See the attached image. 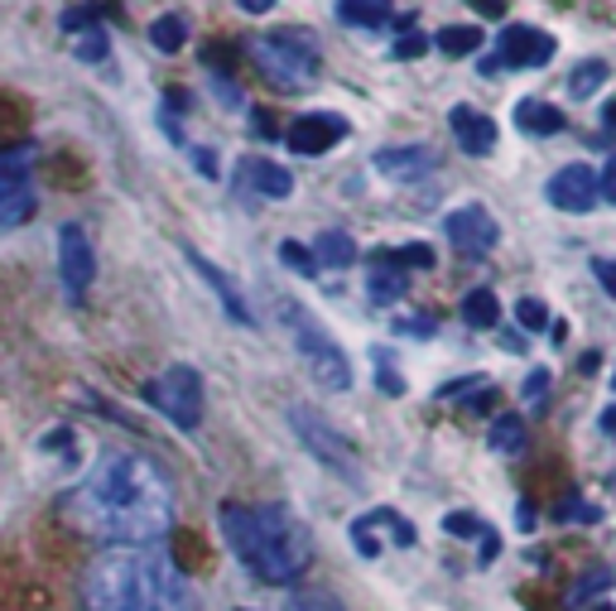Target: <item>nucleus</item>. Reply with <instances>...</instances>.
Here are the masks:
<instances>
[{
  "label": "nucleus",
  "instance_id": "nucleus-1",
  "mask_svg": "<svg viewBox=\"0 0 616 611\" xmlns=\"http://www.w3.org/2000/svg\"><path fill=\"white\" fill-rule=\"evenodd\" d=\"M58 515L97 544H159L173 530L179 497L169 472L140 453H101L78 487L63 491Z\"/></svg>",
  "mask_w": 616,
  "mask_h": 611
},
{
  "label": "nucleus",
  "instance_id": "nucleus-2",
  "mask_svg": "<svg viewBox=\"0 0 616 611\" xmlns=\"http://www.w3.org/2000/svg\"><path fill=\"white\" fill-rule=\"evenodd\" d=\"M82 611H198V598L155 544H111L82 569Z\"/></svg>",
  "mask_w": 616,
  "mask_h": 611
},
{
  "label": "nucleus",
  "instance_id": "nucleus-3",
  "mask_svg": "<svg viewBox=\"0 0 616 611\" xmlns=\"http://www.w3.org/2000/svg\"><path fill=\"white\" fill-rule=\"evenodd\" d=\"M227 549L237 554L246 573H256L270 588H289L299 583L314 563V534L304 520L280 501H260V505H241L227 501L217 511Z\"/></svg>",
  "mask_w": 616,
  "mask_h": 611
},
{
  "label": "nucleus",
  "instance_id": "nucleus-4",
  "mask_svg": "<svg viewBox=\"0 0 616 611\" xmlns=\"http://www.w3.org/2000/svg\"><path fill=\"white\" fill-rule=\"evenodd\" d=\"M280 318H285V328H289V342H295V352L308 361V371L318 375L328 390H351V361L347 352L332 342V332L318 323L314 313L304 309V303H280Z\"/></svg>",
  "mask_w": 616,
  "mask_h": 611
},
{
  "label": "nucleus",
  "instance_id": "nucleus-5",
  "mask_svg": "<svg viewBox=\"0 0 616 611\" xmlns=\"http://www.w3.org/2000/svg\"><path fill=\"white\" fill-rule=\"evenodd\" d=\"M251 58L275 87H285V92H304V87H314V78H318V43L308 39V29H275V34H260L251 43Z\"/></svg>",
  "mask_w": 616,
  "mask_h": 611
},
{
  "label": "nucleus",
  "instance_id": "nucleus-6",
  "mask_svg": "<svg viewBox=\"0 0 616 611\" xmlns=\"http://www.w3.org/2000/svg\"><path fill=\"white\" fill-rule=\"evenodd\" d=\"M289 429L299 433V443H304L308 453H314L332 477H342L347 487H361V482H366L361 458H357V443H351L347 433H337L328 419L314 410V404H304V400L289 404Z\"/></svg>",
  "mask_w": 616,
  "mask_h": 611
},
{
  "label": "nucleus",
  "instance_id": "nucleus-7",
  "mask_svg": "<svg viewBox=\"0 0 616 611\" xmlns=\"http://www.w3.org/2000/svg\"><path fill=\"white\" fill-rule=\"evenodd\" d=\"M145 400H150L173 429L193 433L202 424V404H208V390H202V375L193 367H169L165 375H155V381L145 385Z\"/></svg>",
  "mask_w": 616,
  "mask_h": 611
},
{
  "label": "nucleus",
  "instance_id": "nucleus-8",
  "mask_svg": "<svg viewBox=\"0 0 616 611\" xmlns=\"http://www.w3.org/2000/svg\"><path fill=\"white\" fill-rule=\"evenodd\" d=\"M34 217V173H29V144L0 150V231Z\"/></svg>",
  "mask_w": 616,
  "mask_h": 611
},
{
  "label": "nucleus",
  "instance_id": "nucleus-9",
  "mask_svg": "<svg viewBox=\"0 0 616 611\" xmlns=\"http://www.w3.org/2000/svg\"><path fill=\"white\" fill-rule=\"evenodd\" d=\"M92 274H97V251H92V241H87V231L78 222L58 227V280H63L72 303L87 299Z\"/></svg>",
  "mask_w": 616,
  "mask_h": 611
},
{
  "label": "nucleus",
  "instance_id": "nucleus-10",
  "mask_svg": "<svg viewBox=\"0 0 616 611\" xmlns=\"http://www.w3.org/2000/svg\"><path fill=\"white\" fill-rule=\"evenodd\" d=\"M444 237L458 246L463 256H487L496 241H501V227H496V217L481 208V202H467V208H453L444 217Z\"/></svg>",
  "mask_w": 616,
  "mask_h": 611
},
{
  "label": "nucleus",
  "instance_id": "nucleus-11",
  "mask_svg": "<svg viewBox=\"0 0 616 611\" xmlns=\"http://www.w3.org/2000/svg\"><path fill=\"white\" fill-rule=\"evenodd\" d=\"M342 140H347V121L337 111H304L299 121L285 126V144L295 154H328Z\"/></svg>",
  "mask_w": 616,
  "mask_h": 611
},
{
  "label": "nucleus",
  "instance_id": "nucleus-12",
  "mask_svg": "<svg viewBox=\"0 0 616 611\" xmlns=\"http://www.w3.org/2000/svg\"><path fill=\"white\" fill-rule=\"evenodd\" d=\"M376 530H390V544H400V549H415V525H409L405 515H395V511H366V515H357L351 520V544H357V554H366V559H376L380 554V540H376Z\"/></svg>",
  "mask_w": 616,
  "mask_h": 611
},
{
  "label": "nucleus",
  "instance_id": "nucleus-13",
  "mask_svg": "<svg viewBox=\"0 0 616 611\" xmlns=\"http://www.w3.org/2000/svg\"><path fill=\"white\" fill-rule=\"evenodd\" d=\"M501 68H545L554 58V39L535 24H510L501 34Z\"/></svg>",
  "mask_w": 616,
  "mask_h": 611
},
{
  "label": "nucleus",
  "instance_id": "nucleus-14",
  "mask_svg": "<svg viewBox=\"0 0 616 611\" xmlns=\"http://www.w3.org/2000/svg\"><path fill=\"white\" fill-rule=\"evenodd\" d=\"M549 202L559 212H593L597 208V173L588 164H564L549 179Z\"/></svg>",
  "mask_w": 616,
  "mask_h": 611
},
{
  "label": "nucleus",
  "instance_id": "nucleus-15",
  "mask_svg": "<svg viewBox=\"0 0 616 611\" xmlns=\"http://www.w3.org/2000/svg\"><path fill=\"white\" fill-rule=\"evenodd\" d=\"M376 169L395 183L429 179L438 169V150H429V144H386V150H376Z\"/></svg>",
  "mask_w": 616,
  "mask_h": 611
},
{
  "label": "nucleus",
  "instance_id": "nucleus-16",
  "mask_svg": "<svg viewBox=\"0 0 616 611\" xmlns=\"http://www.w3.org/2000/svg\"><path fill=\"white\" fill-rule=\"evenodd\" d=\"M183 256H188V266L198 270V280L208 284L217 299H222V309H227V318H231V323H241V328H246V323H256V318H251V309H246V299H241V289L227 280V274H222V266H212V260L202 256L198 246H188V241H183Z\"/></svg>",
  "mask_w": 616,
  "mask_h": 611
},
{
  "label": "nucleus",
  "instance_id": "nucleus-17",
  "mask_svg": "<svg viewBox=\"0 0 616 611\" xmlns=\"http://www.w3.org/2000/svg\"><path fill=\"white\" fill-rule=\"evenodd\" d=\"M237 183L241 188H256L260 198H289L295 193V173L280 169L275 159H260V154H246L237 164Z\"/></svg>",
  "mask_w": 616,
  "mask_h": 611
},
{
  "label": "nucleus",
  "instance_id": "nucleus-18",
  "mask_svg": "<svg viewBox=\"0 0 616 611\" xmlns=\"http://www.w3.org/2000/svg\"><path fill=\"white\" fill-rule=\"evenodd\" d=\"M448 126H453V136H458V144L467 154H491L496 150V121L491 116H481L473 107H453Z\"/></svg>",
  "mask_w": 616,
  "mask_h": 611
},
{
  "label": "nucleus",
  "instance_id": "nucleus-19",
  "mask_svg": "<svg viewBox=\"0 0 616 611\" xmlns=\"http://www.w3.org/2000/svg\"><path fill=\"white\" fill-rule=\"evenodd\" d=\"M405 284H409V274L395 266V260L386 251H376L371 260H366V294H371L376 303H395V299H405Z\"/></svg>",
  "mask_w": 616,
  "mask_h": 611
},
{
  "label": "nucleus",
  "instance_id": "nucleus-20",
  "mask_svg": "<svg viewBox=\"0 0 616 611\" xmlns=\"http://www.w3.org/2000/svg\"><path fill=\"white\" fill-rule=\"evenodd\" d=\"M516 130H525V136H559L564 111L554 107V101L525 97V101H516Z\"/></svg>",
  "mask_w": 616,
  "mask_h": 611
},
{
  "label": "nucleus",
  "instance_id": "nucleus-21",
  "mask_svg": "<svg viewBox=\"0 0 616 611\" xmlns=\"http://www.w3.org/2000/svg\"><path fill=\"white\" fill-rule=\"evenodd\" d=\"M337 20L351 29H386L395 20L390 0H337Z\"/></svg>",
  "mask_w": 616,
  "mask_h": 611
},
{
  "label": "nucleus",
  "instance_id": "nucleus-22",
  "mask_svg": "<svg viewBox=\"0 0 616 611\" xmlns=\"http://www.w3.org/2000/svg\"><path fill=\"white\" fill-rule=\"evenodd\" d=\"M314 260L328 270H347V266H357V241H351L347 231H322L314 241Z\"/></svg>",
  "mask_w": 616,
  "mask_h": 611
},
{
  "label": "nucleus",
  "instance_id": "nucleus-23",
  "mask_svg": "<svg viewBox=\"0 0 616 611\" xmlns=\"http://www.w3.org/2000/svg\"><path fill=\"white\" fill-rule=\"evenodd\" d=\"M487 448L501 458H520L525 448V419L520 414H496L491 429H487Z\"/></svg>",
  "mask_w": 616,
  "mask_h": 611
},
{
  "label": "nucleus",
  "instance_id": "nucleus-24",
  "mask_svg": "<svg viewBox=\"0 0 616 611\" xmlns=\"http://www.w3.org/2000/svg\"><path fill=\"white\" fill-rule=\"evenodd\" d=\"M463 323L477 328V332L501 323V303H496V294H491L487 284H481V289H467V294H463Z\"/></svg>",
  "mask_w": 616,
  "mask_h": 611
},
{
  "label": "nucleus",
  "instance_id": "nucleus-25",
  "mask_svg": "<svg viewBox=\"0 0 616 611\" xmlns=\"http://www.w3.org/2000/svg\"><path fill=\"white\" fill-rule=\"evenodd\" d=\"M434 43L444 58H467V53H481L487 34H481V24H448V29H438Z\"/></svg>",
  "mask_w": 616,
  "mask_h": 611
},
{
  "label": "nucleus",
  "instance_id": "nucleus-26",
  "mask_svg": "<svg viewBox=\"0 0 616 611\" xmlns=\"http://www.w3.org/2000/svg\"><path fill=\"white\" fill-rule=\"evenodd\" d=\"M607 78H612V68L603 63V58H583V63L574 68V78H568V97L588 101V97H597V87H607Z\"/></svg>",
  "mask_w": 616,
  "mask_h": 611
},
{
  "label": "nucleus",
  "instance_id": "nucleus-27",
  "mask_svg": "<svg viewBox=\"0 0 616 611\" xmlns=\"http://www.w3.org/2000/svg\"><path fill=\"white\" fill-rule=\"evenodd\" d=\"M150 43L159 53H179L188 43V20L183 14H159V20L150 24Z\"/></svg>",
  "mask_w": 616,
  "mask_h": 611
},
{
  "label": "nucleus",
  "instance_id": "nucleus-28",
  "mask_svg": "<svg viewBox=\"0 0 616 611\" xmlns=\"http://www.w3.org/2000/svg\"><path fill=\"white\" fill-rule=\"evenodd\" d=\"M607 588H612V573H607V569H588V573L578 578V588L568 592V602H574V607H588L593 598L603 602V592H607Z\"/></svg>",
  "mask_w": 616,
  "mask_h": 611
},
{
  "label": "nucleus",
  "instance_id": "nucleus-29",
  "mask_svg": "<svg viewBox=\"0 0 616 611\" xmlns=\"http://www.w3.org/2000/svg\"><path fill=\"white\" fill-rule=\"evenodd\" d=\"M400 270H434V246H424V241H409V246H395V251H386Z\"/></svg>",
  "mask_w": 616,
  "mask_h": 611
},
{
  "label": "nucleus",
  "instance_id": "nucleus-30",
  "mask_svg": "<svg viewBox=\"0 0 616 611\" xmlns=\"http://www.w3.org/2000/svg\"><path fill=\"white\" fill-rule=\"evenodd\" d=\"M280 260L299 274V280H314V274H318L314 251H308V246H299V241H280Z\"/></svg>",
  "mask_w": 616,
  "mask_h": 611
},
{
  "label": "nucleus",
  "instance_id": "nucleus-31",
  "mask_svg": "<svg viewBox=\"0 0 616 611\" xmlns=\"http://www.w3.org/2000/svg\"><path fill=\"white\" fill-rule=\"evenodd\" d=\"M444 530L458 534V540H481V534H487L491 525H487L481 515H473V511H448V515H444Z\"/></svg>",
  "mask_w": 616,
  "mask_h": 611
},
{
  "label": "nucleus",
  "instance_id": "nucleus-32",
  "mask_svg": "<svg viewBox=\"0 0 616 611\" xmlns=\"http://www.w3.org/2000/svg\"><path fill=\"white\" fill-rule=\"evenodd\" d=\"M554 520H578V525H597V520H603V511H597V505H588V501H578V497H568V501H559L554 505Z\"/></svg>",
  "mask_w": 616,
  "mask_h": 611
},
{
  "label": "nucleus",
  "instance_id": "nucleus-33",
  "mask_svg": "<svg viewBox=\"0 0 616 611\" xmlns=\"http://www.w3.org/2000/svg\"><path fill=\"white\" fill-rule=\"evenodd\" d=\"M516 323H520V332H539V328H549V309H545V299H520V303H516Z\"/></svg>",
  "mask_w": 616,
  "mask_h": 611
},
{
  "label": "nucleus",
  "instance_id": "nucleus-34",
  "mask_svg": "<svg viewBox=\"0 0 616 611\" xmlns=\"http://www.w3.org/2000/svg\"><path fill=\"white\" fill-rule=\"evenodd\" d=\"M78 58H82V63H101V58H107V29H101V24L82 29V39H78Z\"/></svg>",
  "mask_w": 616,
  "mask_h": 611
},
{
  "label": "nucleus",
  "instance_id": "nucleus-35",
  "mask_svg": "<svg viewBox=\"0 0 616 611\" xmlns=\"http://www.w3.org/2000/svg\"><path fill=\"white\" fill-rule=\"evenodd\" d=\"M280 611H342V602L328 598V592H295Z\"/></svg>",
  "mask_w": 616,
  "mask_h": 611
},
{
  "label": "nucleus",
  "instance_id": "nucleus-36",
  "mask_svg": "<svg viewBox=\"0 0 616 611\" xmlns=\"http://www.w3.org/2000/svg\"><path fill=\"white\" fill-rule=\"evenodd\" d=\"M400 338H434V318H395Z\"/></svg>",
  "mask_w": 616,
  "mask_h": 611
},
{
  "label": "nucleus",
  "instance_id": "nucleus-37",
  "mask_svg": "<svg viewBox=\"0 0 616 611\" xmlns=\"http://www.w3.org/2000/svg\"><path fill=\"white\" fill-rule=\"evenodd\" d=\"M424 53H429V39H424V34L395 39V58H424Z\"/></svg>",
  "mask_w": 616,
  "mask_h": 611
},
{
  "label": "nucleus",
  "instance_id": "nucleus-38",
  "mask_svg": "<svg viewBox=\"0 0 616 611\" xmlns=\"http://www.w3.org/2000/svg\"><path fill=\"white\" fill-rule=\"evenodd\" d=\"M597 198L616 202V154H607V164H603V179H597Z\"/></svg>",
  "mask_w": 616,
  "mask_h": 611
},
{
  "label": "nucleus",
  "instance_id": "nucleus-39",
  "mask_svg": "<svg viewBox=\"0 0 616 611\" xmlns=\"http://www.w3.org/2000/svg\"><path fill=\"white\" fill-rule=\"evenodd\" d=\"M376 361H380V390H386V395H400V390H405V381H400V375H395V371H390V361H386V352H380Z\"/></svg>",
  "mask_w": 616,
  "mask_h": 611
},
{
  "label": "nucleus",
  "instance_id": "nucleus-40",
  "mask_svg": "<svg viewBox=\"0 0 616 611\" xmlns=\"http://www.w3.org/2000/svg\"><path fill=\"white\" fill-rule=\"evenodd\" d=\"M593 274L603 280V289L616 299V260H593Z\"/></svg>",
  "mask_w": 616,
  "mask_h": 611
},
{
  "label": "nucleus",
  "instance_id": "nucleus-41",
  "mask_svg": "<svg viewBox=\"0 0 616 611\" xmlns=\"http://www.w3.org/2000/svg\"><path fill=\"white\" fill-rule=\"evenodd\" d=\"M481 20H506V0H467Z\"/></svg>",
  "mask_w": 616,
  "mask_h": 611
},
{
  "label": "nucleus",
  "instance_id": "nucleus-42",
  "mask_svg": "<svg viewBox=\"0 0 616 611\" xmlns=\"http://www.w3.org/2000/svg\"><path fill=\"white\" fill-rule=\"evenodd\" d=\"M545 385H549V371L545 367L530 371V381H525V400H539V395H545Z\"/></svg>",
  "mask_w": 616,
  "mask_h": 611
},
{
  "label": "nucleus",
  "instance_id": "nucleus-43",
  "mask_svg": "<svg viewBox=\"0 0 616 611\" xmlns=\"http://www.w3.org/2000/svg\"><path fill=\"white\" fill-rule=\"evenodd\" d=\"M496 554H501V540H496V530L481 534V563H491Z\"/></svg>",
  "mask_w": 616,
  "mask_h": 611
},
{
  "label": "nucleus",
  "instance_id": "nucleus-44",
  "mask_svg": "<svg viewBox=\"0 0 616 611\" xmlns=\"http://www.w3.org/2000/svg\"><path fill=\"white\" fill-rule=\"evenodd\" d=\"M237 6H241L246 14H266V10H275V0H237Z\"/></svg>",
  "mask_w": 616,
  "mask_h": 611
},
{
  "label": "nucleus",
  "instance_id": "nucleus-45",
  "mask_svg": "<svg viewBox=\"0 0 616 611\" xmlns=\"http://www.w3.org/2000/svg\"><path fill=\"white\" fill-rule=\"evenodd\" d=\"M193 159H198V169H202V173H217V159H212L208 150H198V144H193Z\"/></svg>",
  "mask_w": 616,
  "mask_h": 611
},
{
  "label": "nucleus",
  "instance_id": "nucleus-46",
  "mask_svg": "<svg viewBox=\"0 0 616 611\" xmlns=\"http://www.w3.org/2000/svg\"><path fill=\"white\" fill-rule=\"evenodd\" d=\"M597 424H603L607 439H616V404H612V410H603V419H597Z\"/></svg>",
  "mask_w": 616,
  "mask_h": 611
},
{
  "label": "nucleus",
  "instance_id": "nucleus-47",
  "mask_svg": "<svg viewBox=\"0 0 616 611\" xmlns=\"http://www.w3.org/2000/svg\"><path fill=\"white\" fill-rule=\"evenodd\" d=\"M501 347H506V352H525V338H520V332H506Z\"/></svg>",
  "mask_w": 616,
  "mask_h": 611
},
{
  "label": "nucleus",
  "instance_id": "nucleus-48",
  "mask_svg": "<svg viewBox=\"0 0 616 611\" xmlns=\"http://www.w3.org/2000/svg\"><path fill=\"white\" fill-rule=\"evenodd\" d=\"M603 116H607V126H616V101H607V111H603Z\"/></svg>",
  "mask_w": 616,
  "mask_h": 611
},
{
  "label": "nucleus",
  "instance_id": "nucleus-49",
  "mask_svg": "<svg viewBox=\"0 0 616 611\" xmlns=\"http://www.w3.org/2000/svg\"><path fill=\"white\" fill-rule=\"evenodd\" d=\"M578 611H612L607 602H588V607H578Z\"/></svg>",
  "mask_w": 616,
  "mask_h": 611
},
{
  "label": "nucleus",
  "instance_id": "nucleus-50",
  "mask_svg": "<svg viewBox=\"0 0 616 611\" xmlns=\"http://www.w3.org/2000/svg\"><path fill=\"white\" fill-rule=\"evenodd\" d=\"M612 385H616V375H612Z\"/></svg>",
  "mask_w": 616,
  "mask_h": 611
}]
</instances>
